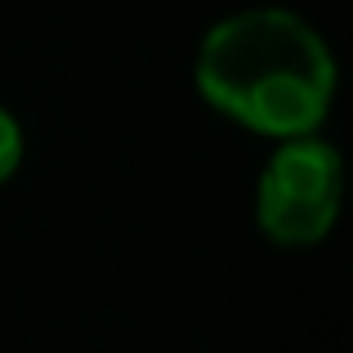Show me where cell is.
<instances>
[{"label": "cell", "instance_id": "1", "mask_svg": "<svg viewBox=\"0 0 353 353\" xmlns=\"http://www.w3.org/2000/svg\"><path fill=\"white\" fill-rule=\"evenodd\" d=\"M336 54L304 14L255 5L206 27L192 54L201 103L259 139L318 134L336 103Z\"/></svg>", "mask_w": 353, "mask_h": 353}, {"label": "cell", "instance_id": "2", "mask_svg": "<svg viewBox=\"0 0 353 353\" xmlns=\"http://www.w3.org/2000/svg\"><path fill=\"white\" fill-rule=\"evenodd\" d=\"M345 206V161L322 134L282 139L255 179V224L273 246L304 250L331 237Z\"/></svg>", "mask_w": 353, "mask_h": 353}, {"label": "cell", "instance_id": "3", "mask_svg": "<svg viewBox=\"0 0 353 353\" xmlns=\"http://www.w3.org/2000/svg\"><path fill=\"white\" fill-rule=\"evenodd\" d=\"M23 152H27L23 125H18V117L9 112L5 103H0V188H5V183L18 174V165H23Z\"/></svg>", "mask_w": 353, "mask_h": 353}]
</instances>
